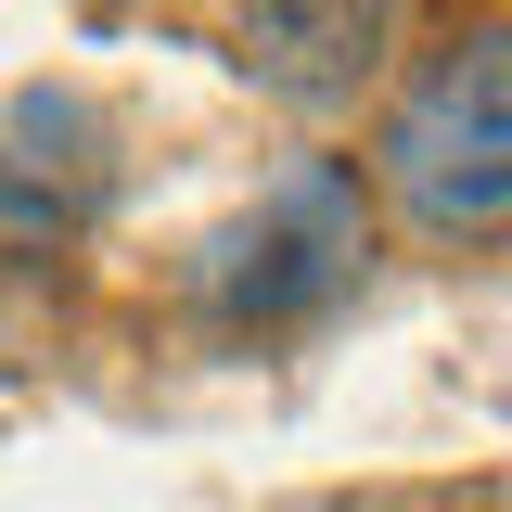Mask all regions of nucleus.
<instances>
[{
  "label": "nucleus",
  "instance_id": "1",
  "mask_svg": "<svg viewBox=\"0 0 512 512\" xmlns=\"http://www.w3.org/2000/svg\"><path fill=\"white\" fill-rule=\"evenodd\" d=\"M384 192L423 244H474V231H512V26H474L448 39L397 116H384Z\"/></svg>",
  "mask_w": 512,
  "mask_h": 512
},
{
  "label": "nucleus",
  "instance_id": "2",
  "mask_svg": "<svg viewBox=\"0 0 512 512\" xmlns=\"http://www.w3.org/2000/svg\"><path fill=\"white\" fill-rule=\"evenodd\" d=\"M372 256V205L346 167H282L244 218L205 244V308L244 320V333H282V320H320Z\"/></svg>",
  "mask_w": 512,
  "mask_h": 512
},
{
  "label": "nucleus",
  "instance_id": "3",
  "mask_svg": "<svg viewBox=\"0 0 512 512\" xmlns=\"http://www.w3.org/2000/svg\"><path fill=\"white\" fill-rule=\"evenodd\" d=\"M218 13H231V64L295 116H346L410 26V0H218Z\"/></svg>",
  "mask_w": 512,
  "mask_h": 512
},
{
  "label": "nucleus",
  "instance_id": "4",
  "mask_svg": "<svg viewBox=\"0 0 512 512\" xmlns=\"http://www.w3.org/2000/svg\"><path fill=\"white\" fill-rule=\"evenodd\" d=\"M103 192H116V116H103L90 90L39 77V90L0 103V244H64V231H90Z\"/></svg>",
  "mask_w": 512,
  "mask_h": 512
}]
</instances>
